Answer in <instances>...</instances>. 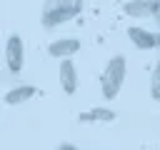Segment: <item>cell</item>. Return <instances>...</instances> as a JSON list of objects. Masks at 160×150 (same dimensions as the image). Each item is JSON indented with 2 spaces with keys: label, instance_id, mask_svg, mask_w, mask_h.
Masks as SVG:
<instances>
[{
  "label": "cell",
  "instance_id": "obj_11",
  "mask_svg": "<svg viewBox=\"0 0 160 150\" xmlns=\"http://www.w3.org/2000/svg\"><path fill=\"white\" fill-rule=\"evenodd\" d=\"M152 20L160 25V0H152Z\"/></svg>",
  "mask_w": 160,
  "mask_h": 150
},
{
  "label": "cell",
  "instance_id": "obj_8",
  "mask_svg": "<svg viewBox=\"0 0 160 150\" xmlns=\"http://www.w3.org/2000/svg\"><path fill=\"white\" fill-rule=\"evenodd\" d=\"M32 95H35V88L32 85H18V88H12V90L5 92V102L8 105H20V102L30 100Z\"/></svg>",
  "mask_w": 160,
  "mask_h": 150
},
{
  "label": "cell",
  "instance_id": "obj_6",
  "mask_svg": "<svg viewBox=\"0 0 160 150\" xmlns=\"http://www.w3.org/2000/svg\"><path fill=\"white\" fill-rule=\"evenodd\" d=\"M60 85L68 95H72L78 90V70L72 65V60H62L60 62Z\"/></svg>",
  "mask_w": 160,
  "mask_h": 150
},
{
  "label": "cell",
  "instance_id": "obj_12",
  "mask_svg": "<svg viewBox=\"0 0 160 150\" xmlns=\"http://www.w3.org/2000/svg\"><path fill=\"white\" fill-rule=\"evenodd\" d=\"M58 150H75V145H60Z\"/></svg>",
  "mask_w": 160,
  "mask_h": 150
},
{
  "label": "cell",
  "instance_id": "obj_7",
  "mask_svg": "<svg viewBox=\"0 0 160 150\" xmlns=\"http://www.w3.org/2000/svg\"><path fill=\"white\" fill-rule=\"evenodd\" d=\"M125 12L130 18H152V0H128L125 2Z\"/></svg>",
  "mask_w": 160,
  "mask_h": 150
},
{
  "label": "cell",
  "instance_id": "obj_2",
  "mask_svg": "<svg viewBox=\"0 0 160 150\" xmlns=\"http://www.w3.org/2000/svg\"><path fill=\"white\" fill-rule=\"evenodd\" d=\"M80 15V0H45L42 5V25L58 28Z\"/></svg>",
  "mask_w": 160,
  "mask_h": 150
},
{
  "label": "cell",
  "instance_id": "obj_3",
  "mask_svg": "<svg viewBox=\"0 0 160 150\" xmlns=\"http://www.w3.org/2000/svg\"><path fill=\"white\" fill-rule=\"evenodd\" d=\"M5 60H8V68L12 72L22 70V65H25V45H22V38L15 35V32L5 42Z\"/></svg>",
  "mask_w": 160,
  "mask_h": 150
},
{
  "label": "cell",
  "instance_id": "obj_10",
  "mask_svg": "<svg viewBox=\"0 0 160 150\" xmlns=\"http://www.w3.org/2000/svg\"><path fill=\"white\" fill-rule=\"evenodd\" d=\"M150 95H152V100H160V60L155 62L152 75H150Z\"/></svg>",
  "mask_w": 160,
  "mask_h": 150
},
{
  "label": "cell",
  "instance_id": "obj_1",
  "mask_svg": "<svg viewBox=\"0 0 160 150\" xmlns=\"http://www.w3.org/2000/svg\"><path fill=\"white\" fill-rule=\"evenodd\" d=\"M125 72H128L125 58H122V55H112V58L108 60L102 75H100V88H102V95H105L108 100H112V98L120 92V88H122V82H125Z\"/></svg>",
  "mask_w": 160,
  "mask_h": 150
},
{
  "label": "cell",
  "instance_id": "obj_9",
  "mask_svg": "<svg viewBox=\"0 0 160 150\" xmlns=\"http://www.w3.org/2000/svg\"><path fill=\"white\" fill-rule=\"evenodd\" d=\"M78 120L80 122H110V120H115V112L108 108H92L90 112H82Z\"/></svg>",
  "mask_w": 160,
  "mask_h": 150
},
{
  "label": "cell",
  "instance_id": "obj_4",
  "mask_svg": "<svg viewBox=\"0 0 160 150\" xmlns=\"http://www.w3.org/2000/svg\"><path fill=\"white\" fill-rule=\"evenodd\" d=\"M78 50H80V40H75V38H60L48 45V52L58 60H70Z\"/></svg>",
  "mask_w": 160,
  "mask_h": 150
},
{
  "label": "cell",
  "instance_id": "obj_5",
  "mask_svg": "<svg viewBox=\"0 0 160 150\" xmlns=\"http://www.w3.org/2000/svg\"><path fill=\"white\" fill-rule=\"evenodd\" d=\"M128 38H130V42H132L138 50H152V48H158V35L150 32V30H145V28L132 25V28L128 30Z\"/></svg>",
  "mask_w": 160,
  "mask_h": 150
},
{
  "label": "cell",
  "instance_id": "obj_13",
  "mask_svg": "<svg viewBox=\"0 0 160 150\" xmlns=\"http://www.w3.org/2000/svg\"><path fill=\"white\" fill-rule=\"evenodd\" d=\"M158 48H160V35H158Z\"/></svg>",
  "mask_w": 160,
  "mask_h": 150
}]
</instances>
